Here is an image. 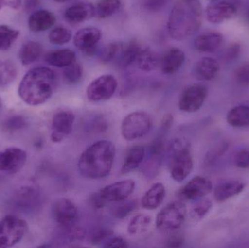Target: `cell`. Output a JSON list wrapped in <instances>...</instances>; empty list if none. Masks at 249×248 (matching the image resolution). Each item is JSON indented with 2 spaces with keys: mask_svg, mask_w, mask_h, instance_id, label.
Segmentation results:
<instances>
[{
  "mask_svg": "<svg viewBox=\"0 0 249 248\" xmlns=\"http://www.w3.org/2000/svg\"><path fill=\"white\" fill-rule=\"evenodd\" d=\"M75 116L70 110H60L53 116L51 138L53 143H61L72 132Z\"/></svg>",
  "mask_w": 249,
  "mask_h": 248,
  "instance_id": "15",
  "label": "cell"
},
{
  "mask_svg": "<svg viewBox=\"0 0 249 248\" xmlns=\"http://www.w3.org/2000/svg\"><path fill=\"white\" fill-rule=\"evenodd\" d=\"M166 195L165 186L162 183H155L145 192L142 199V205L144 209L152 211L159 208Z\"/></svg>",
  "mask_w": 249,
  "mask_h": 248,
  "instance_id": "24",
  "label": "cell"
},
{
  "mask_svg": "<svg viewBox=\"0 0 249 248\" xmlns=\"http://www.w3.org/2000/svg\"><path fill=\"white\" fill-rule=\"evenodd\" d=\"M207 94L208 90L204 84L198 83L190 84L181 93L178 100V108L187 113L197 112L203 106Z\"/></svg>",
  "mask_w": 249,
  "mask_h": 248,
  "instance_id": "10",
  "label": "cell"
},
{
  "mask_svg": "<svg viewBox=\"0 0 249 248\" xmlns=\"http://www.w3.org/2000/svg\"><path fill=\"white\" fill-rule=\"evenodd\" d=\"M152 224V218L146 214L135 215L127 226V232L130 235H140L146 232Z\"/></svg>",
  "mask_w": 249,
  "mask_h": 248,
  "instance_id": "33",
  "label": "cell"
},
{
  "mask_svg": "<svg viewBox=\"0 0 249 248\" xmlns=\"http://www.w3.org/2000/svg\"><path fill=\"white\" fill-rule=\"evenodd\" d=\"M136 182L125 179L115 182L102 188L99 192L90 195V201L95 208L101 209L109 202L125 200L134 192Z\"/></svg>",
  "mask_w": 249,
  "mask_h": 248,
  "instance_id": "5",
  "label": "cell"
},
{
  "mask_svg": "<svg viewBox=\"0 0 249 248\" xmlns=\"http://www.w3.org/2000/svg\"><path fill=\"white\" fill-rule=\"evenodd\" d=\"M248 17H249V10H248Z\"/></svg>",
  "mask_w": 249,
  "mask_h": 248,
  "instance_id": "55",
  "label": "cell"
},
{
  "mask_svg": "<svg viewBox=\"0 0 249 248\" xmlns=\"http://www.w3.org/2000/svg\"><path fill=\"white\" fill-rule=\"evenodd\" d=\"M213 204L208 198H200L195 200V203L191 207L190 211V217L194 221H199L203 219L206 215L210 212Z\"/></svg>",
  "mask_w": 249,
  "mask_h": 248,
  "instance_id": "35",
  "label": "cell"
},
{
  "mask_svg": "<svg viewBox=\"0 0 249 248\" xmlns=\"http://www.w3.org/2000/svg\"><path fill=\"white\" fill-rule=\"evenodd\" d=\"M57 76L48 67H36L28 71L19 84V97L26 104L39 106L48 101L53 94Z\"/></svg>",
  "mask_w": 249,
  "mask_h": 248,
  "instance_id": "1",
  "label": "cell"
},
{
  "mask_svg": "<svg viewBox=\"0 0 249 248\" xmlns=\"http://www.w3.org/2000/svg\"><path fill=\"white\" fill-rule=\"evenodd\" d=\"M52 215L59 229H68L75 226L78 210L74 202L67 198H61L53 204Z\"/></svg>",
  "mask_w": 249,
  "mask_h": 248,
  "instance_id": "11",
  "label": "cell"
},
{
  "mask_svg": "<svg viewBox=\"0 0 249 248\" xmlns=\"http://www.w3.org/2000/svg\"><path fill=\"white\" fill-rule=\"evenodd\" d=\"M16 65L10 60L0 61V88L11 84L17 76Z\"/></svg>",
  "mask_w": 249,
  "mask_h": 248,
  "instance_id": "34",
  "label": "cell"
},
{
  "mask_svg": "<svg viewBox=\"0 0 249 248\" xmlns=\"http://www.w3.org/2000/svg\"><path fill=\"white\" fill-rule=\"evenodd\" d=\"M163 134L159 133L158 137L151 145L147 157L142 167L143 176L148 179H152L159 174L162 163V156L165 149Z\"/></svg>",
  "mask_w": 249,
  "mask_h": 248,
  "instance_id": "12",
  "label": "cell"
},
{
  "mask_svg": "<svg viewBox=\"0 0 249 248\" xmlns=\"http://www.w3.org/2000/svg\"><path fill=\"white\" fill-rule=\"evenodd\" d=\"M246 187V183L242 181L232 179L225 181L216 185L214 189L215 200L218 202H224L231 198L241 194Z\"/></svg>",
  "mask_w": 249,
  "mask_h": 248,
  "instance_id": "21",
  "label": "cell"
},
{
  "mask_svg": "<svg viewBox=\"0 0 249 248\" xmlns=\"http://www.w3.org/2000/svg\"><path fill=\"white\" fill-rule=\"evenodd\" d=\"M168 154L171 177L181 183L190 176L193 168L190 144L184 138H175L168 145Z\"/></svg>",
  "mask_w": 249,
  "mask_h": 248,
  "instance_id": "4",
  "label": "cell"
},
{
  "mask_svg": "<svg viewBox=\"0 0 249 248\" xmlns=\"http://www.w3.org/2000/svg\"><path fill=\"white\" fill-rule=\"evenodd\" d=\"M114 235L113 231L109 229L100 228L96 229L94 231L92 232L90 235V242L93 244H104L107 240Z\"/></svg>",
  "mask_w": 249,
  "mask_h": 248,
  "instance_id": "44",
  "label": "cell"
},
{
  "mask_svg": "<svg viewBox=\"0 0 249 248\" xmlns=\"http://www.w3.org/2000/svg\"><path fill=\"white\" fill-rule=\"evenodd\" d=\"M213 183L204 176H197L192 179L178 192L180 200L195 201L205 198L212 192Z\"/></svg>",
  "mask_w": 249,
  "mask_h": 248,
  "instance_id": "13",
  "label": "cell"
},
{
  "mask_svg": "<svg viewBox=\"0 0 249 248\" xmlns=\"http://www.w3.org/2000/svg\"><path fill=\"white\" fill-rule=\"evenodd\" d=\"M202 20L203 9L198 0H178L168 17V33L175 40H184L197 32Z\"/></svg>",
  "mask_w": 249,
  "mask_h": 248,
  "instance_id": "3",
  "label": "cell"
},
{
  "mask_svg": "<svg viewBox=\"0 0 249 248\" xmlns=\"http://www.w3.org/2000/svg\"><path fill=\"white\" fill-rule=\"evenodd\" d=\"M211 1H222V0H211Z\"/></svg>",
  "mask_w": 249,
  "mask_h": 248,
  "instance_id": "54",
  "label": "cell"
},
{
  "mask_svg": "<svg viewBox=\"0 0 249 248\" xmlns=\"http://www.w3.org/2000/svg\"><path fill=\"white\" fill-rule=\"evenodd\" d=\"M27 125V120L24 116L20 115H15V116H10L8 119L4 121V129L9 132H13V131H18V130L23 129V128Z\"/></svg>",
  "mask_w": 249,
  "mask_h": 248,
  "instance_id": "41",
  "label": "cell"
},
{
  "mask_svg": "<svg viewBox=\"0 0 249 248\" xmlns=\"http://www.w3.org/2000/svg\"><path fill=\"white\" fill-rule=\"evenodd\" d=\"M187 208L182 200L174 201L164 207L156 216L155 225L161 231L179 230L185 221Z\"/></svg>",
  "mask_w": 249,
  "mask_h": 248,
  "instance_id": "6",
  "label": "cell"
},
{
  "mask_svg": "<svg viewBox=\"0 0 249 248\" xmlns=\"http://www.w3.org/2000/svg\"><path fill=\"white\" fill-rule=\"evenodd\" d=\"M42 52V47L40 43L35 41H29L20 48L19 58L23 65H30L37 61Z\"/></svg>",
  "mask_w": 249,
  "mask_h": 248,
  "instance_id": "30",
  "label": "cell"
},
{
  "mask_svg": "<svg viewBox=\"0 0 249 248\" xmlns=\"http://www.w3.org/2000/svg\"><path fill=\"white\" fill-rule=\"evenodd\" d=\"M40 0H24L23 2V7H24L25 12L26 13H31L34 11L39 5Z\"/></svg>",
  "mask_w": 249,
  "mask_h": 248,
  "instance_id": "51",
  "label": "cell"
},
{
  "mask_svg": "<svg viewBox=\"0 0 249 248\" xmlns=\"http://www.w3.org/2000/svg\"><path fill=\"white\" fill-rule=\"evenodd\" d=\"M159 62L158 53L150 48H142L135 63L142 71H151L159 66Z\"/></svg>",
  "mask_w": 249,
  "mask_h": 248,
  "instance_id": "31",
  "label": "cell"
},
{
  "mask_svg": "<svg viewBox=\"0 0 249 248\" xmlns=\"http://www.w3.org/2000/svg\"><path fill=\"white\" fill-rule=\"evenodd\" d=\"M54 1H56V2L63 3L70 1V0H54Z\"/></svg>",
  "mask_w": 249,
  "mask_h": 248,
  "instance_id": "52",
  "label": "cell"
},
{
  "mask_svg": "<svg viewBox=\"0 0 249 248\" xmlns=\"http://www.w3.org/2000/svg\"><path fill=\"white\" fill-rule=\"evenodd\" d=\"M118 88V81L113 75L104 74L95 79L88 86L86 94L91 102H101L109 100Z\"/></svg>",
  "mask_w": 249,
  "mask_h": 248,
  "instance_id": "9",
  "label": "cell"
},
{
  "mask_svg": "<svg viewBox=\"0 0 249 248\" xmlns=\"http://www.w3.org/2000/svg\"><path fill=\"white\" fill-rule=\"evenodd\" d=\"M115 154L116 148L112 141H96L80 155L77 163L79 172L86 179H103L112 171Z\"/></svg>",
  "mask_w": 249,
  "mask_h": 248,
  "instance_id": "2",
  "label": "cell"
},
{
  "mask_svg": "<svg viewBox=\"0 0 249 248\" xmlns=\"http://www.w3.org/2000/svg\"><path fill=\"white\" fill-rule=\"evenodd\" d=\"M142 47L136 39L129 41L128 43L124 44L121 54L117 60V64L122 68H126L136 62Z\"/></svg>",
  "mask_w": 249,
  "mask_h": 248,
  "instance_id": "28",
  "label": "cell"
},
{
  "mask_svg": "<svg viewBox=\"0 0 249 248\" xmlns=\"http://www.w3.org/2000/svg\"><path fill=\"white\" fill-rule=\"evenodd\" d=\"M117 203L118 204L112 207L111 209L112 216L117 219H124L137 208V201L135 199H131V200L125 199Z\"/></svg>",
  "mask_w": 249,
  "mask_h": 248,
  "instance_id": "38",
  "label": "cell"
},
{
  "mask_svg": "<svg viewBox=\"0 0 249 248\" xmlns=\"http://www.w3.org/2000/svg\"><path fill=\"white\" fill-rule=\"evenodd\" d=\"M16 196L17 199L15 202L17 203V206L21 209H35L39 206L41 202L40 192L35 186L21 188Z\"/></svg>",
  "mask_w": 249,
  "mask_h": 248,
  "instance_id": "25",
  "label": "cell"
},
{
  "mask_svg": "<svg viewBox=\"0 0 249 248\" xmlns=\"http://www.w3.org/2000/svg\"><path fill=\"white\" fill-rule=\"evenodd\" d=\"M237 13V6L234 3L225 0L213 1L206 9V18L208 21L213 24H219L231 20L236 16Z\"/></svg>",
  "mask_w": 249,
  "mask_h": 248,
  "instance_id": "17",
  "label": "cell"
},
{
  "mask_svg": "<svg viewBox=\"0 0 249 248\" xmlns=\"http://www.w3.org/2000/svg\"><path fill=\"white\" fill-rule=\"evenodd\" d=\"M24 220L15 215H7L0 220V248L12 247L23 239L27 231Z\"/></svg>",
  "mask_w": 249,
  "mask_h": 248,
  "instance_id": "8",
  "label": "cell"
},
{
  "mask_svg": "<svg viewBox=\"0 0 249 248\" xmlns=\"http://www.w3.org/2000/svg\"><path fill=\"white\" fill-rule=\"evenodd\" d=\"M168 0H142V6L149 13H158L168 4Z\"/></svg>",
  "mask_w": 249,
  "mask_h": 248,
  "instance_id": "46",
  "label": "cell"
},
{
  "mask_svg": "<svg viewBox=\"0 0 249 248\" xmlns=\"http://www.w3.org/2000/svg\"><path fill=\"white\" fill-rule=\"evenodd\" d=\"M234 79L241 87L249 86V62L244 63L234 72Z\"/></svg>",
  "mask_w": 249,
  "mask_h": 248,
  "instance_id": "42",
  "label": "cell"
},
{
  "mask_svg": "<svg viewBox=\"0 0 249 248\" xmlns=\"http://www.w3.org/2000/svg\"><path fill=\"white\" fill-rule=\"evenodd\" d=\"M233 162L235 165L238 168H249V150L244 149L238 151L234 156Z\"/></svg>",
  "mask_w": 249,
  "mask_h": 248,
  "instance_id": "47",
  "label": "cell"
},
{
  "mask_svg": "<svg viewBox=\"0 0 249 248\" xmlns=\"http://www.w3.org/2000/svg\"><path fill=\"white\" fill-rule=\"evenodd\" d=\"M146 157V149L143 146L138 145L132 147L126 154L124 164L121 168L122 174L131 173L139 167Z\"/></svg>",
  "mask_w": 249,
  "mask_h": 248,
  "instance_id": "26",
  "label": "cell"
},
{
  "mask_svg": "<svg viewBox=\"0 0 249 248\" xmlns=\"http://www.w3.org/2000/svg\"><path fill=\"white\" fill-rule=\"evenodd\" d=\"M27 154L18 147H10L0 152V171L13 173L20 171L26 164Z\"/></svg>",
  "mask_w": 249,
  "mask_h": 248,
  "instance_id": "16",
  "label": "cell"
},
{
  "mask_svg": "<svg viewBox=\"0 0 249 248\" xmlns=\"http://www.w3.org/2000/svg\"><path fill=\"white\" fill-rule=\"evenodd\" d=\"M21 5V0H0V10L4 6H7L13 10H18Z\"/></svg>",
  "mask_w": 249,
  "mask_h": 248,
  "instance_id": "50",
  "label": "cell"
},
{
  "mask_svg": "<svg viewBox=\"0 0 249 248\" xmlns=\"http://www.w3.org/2000/svg\"><path fill=\"white\" fill-rule=\"evenodd\" d=\"M102 247L104 248H127V242L121 237L112 235L105 242Z\"/></svg>",
  "mask_w": 249,
  "mask_h": 248,
  "instance_id": "48",
  "label": "cell"
},
{
  "mask_svg": "<svg viewBox=\"0 0 249 248\" xmlns=\"http://www.w3.org/2000/svg\"><path fill=\"white\" fill-rule=\"evenodd\" d=\"M227 122L233 128L249 126V106L239 105L232 108L227 115Z\"/></svg>",
  "mask_w": 249,
  "mask_h": 248,
  "instance_id": "29",
  "label": "cell"
},
{
  "mask_svg": "<svg viewBox=\"0 0 249 248\" xmlns=\"http://www.w3.org/2000/svg\"><path fill=\"white\" fill-rule=\"evenodd\" d=\"M63 75H64V80L68 84H77L81 80L82 77H83V66H82L81 64H78L75 61L71 65L65 67Z\"/></svg>",
  "mask_w": 249,
  "mask_h": 248,
  "instance_id": "40",
  "label": "cell"
},
{
  "mask_svg": "<svg viewBox=\"0 0 249 248\" xmlns=\"http://www.w3.org/2000/svg\"><path fill=\"white\" fill-rule=\"evenodd\" d=\"M228 144L226 143H222L219 145L212 149L210 151H208L205 157V164L206 165H211L213 164L225 151L228 150Z\"/></svg>",
  "mask_w": 249,
  "mask_h": 248,
  "instance_id": "43",
  "label": "cell"
},
{
  "mask_svg": "<svg viewBox=\"0 0 249 248\" xmlns=\"http://www.w3.org/2000/svg\"><path fill=\"white\" fill-rule=\"evenodd\" d=\"M1 99H0V109H1Z\"/></svg>",
  "mask_w": 249,
  "mask_h": 248,
  "instance_id": "53",
  "label": "cell"
},
{
  "mask_svg": "<svg viewBox=\"0 0 249 248\" xmlns=\"http://www.w3.org/2000/svg\"><path fill=\"white\" fill-rule=\"evenodd\" d=\"M100 29L96 27H86L80 29L74 36V45L85 55L93 56L98 51V44L102 39Z\"/></svg>",
  "mask_w": 249,
  "mask_h": 248,
  "instance_id": "14",
  "label": "cell"
},
{
  "mask_svg": "<svg viewBox=\"0 0 249 248\" xmlns=\"http://www.w3.org/2000/svg\"><path fill=\"white\" fill-rule=\"evenodd\" d=\"M224 42L223 35L219 32H205L195 39V48L199 52L212 53L222 46Z\"/></svg>",
  "mask_w": 249,
  "mask_h": 248,
  "instance_id": "22",
  "label": "cell"
},
{
  "mask_svg": "<svg viewBox=\"0 0 249 248\" xmlns=\"http://www.w3.org/2000/svg\"><path fill=\"white\" fill-rule=\"evenodd\" d=\"M184 239L183 235L180 234H174L171 236L166 241L165 246L168 248H180L183 246Z\"/></svg>",
  "mask_w": 249,
  "mask_h": 248,
  "instance_id": "49",
  "label": "cell"
},
{
  "mask_svg": "<svg viewBox=\"0 0 249 248\" xmlns=\"http://www.w3.org/2000/svg\"><path fill=\"white\" fill-rule=\"evenodd\" d=\"M185 55L177 48L167 50L160 58L159 66L164 74H173L177 72L184 64Z\"/></svg>",
  "mask_w": 249,
  "mask_h": 248,
  "instance_id": "19",
  "label": "cell"
},
{
  "mask_svg": "<svg viewBox=\"0 0 249 248\" xmlns=\"http://www.w3.org/2000/svg\"><path fill=\"white\" fill-rule=\"evenodd\" d=\"M124 45V43L121 42H110L108 44L99 52V61L103 64L112 62L115 60L117 61Z\"/></svg>",
  "mask_w": 249,
  "mask_h": 248,
  "instance_id": "36",
  "label": "cell"
},
{
  "mask_svg": "<svg viewBox=\"0 0 249 248\" xmlns=\"http://www.w3.org/2000/svg\"><path fill=\"white\" fill-rule=\"evenodd\" d=\"M56 21L55 15L46 10L34 12L29 18V28L33 32H42L51 29Z\"/></svg>",
  "mask_w": 249,
  "mask_h": 248,
  "instance_id": "23",
  "label": "cell"
},
{
  "mask_svg": "<svg viewBox=\"0 0 249 248\" xmlns=\"http://www.w3.org/2000/svg\"><path fill=\"white\" fill-rule=\"evenodd\" d=\"M72 37L71 31L64 26H58L50 32L49 41L51 43L56 45H62L68 43Z\"/></svg>",
  "mask_w": 249,
  "mask_h": 248,
  "instance_id": "39",
  "label": "cell"
},
{
  "mask_svg": "<svg viewBox=\"0 0 249 248\" xmlns=\"http://www.w3.org/2000/svg\"><path fill=\"white\" fill-rule=\"evenodd\" d=\"M95 16V5L87 1L76 3L66 10L64 17L69 23H79Z\"/></svg>",
  "mask_w": 249,
  "mask_h": 248,
  "instance_id": "20",
  "label": "cell"
},
{
  "mask_svg": "<svg viewBox=\"0 0 249 248\" xmlns=\"http://www.w3.org/2000/svg\"><path fill=\"white\" fill-rule=\"evenodd\" d=\"M220 70L217 60L212 57H203L195 63L192 69L193 77L199 81H212Z\"/></svg>",
  "mask_w": 249,
  "mask_h": 248,
  "instance_id": "18",
  "label": "cell"
},
{
  "mask_svg": "<svg viewBox=\"0 0 249 248\" xmlns=\"http://www.w3.org/2000/svg\"><path fill=\"white\" fill-rule=\"evenodd\" d=\"M50 65L58 68H65L76 61V54L70 49H58L51 51L45 56Z\"/></svg>",
  "mask_w": 249,
  "mask_h": 248,
  "instance_id": "27",
  "label": "cell"
},
{
  "mask_svg": "<svg viewBox=\"0 0 249 248\" xmlns=\"http://www.w3.org/2000/svg\"><path fill=\"white\" fill-rule=\"evenodd\" d=\"M152 126V119L147 113L142 111L131 112L123 120L121 134L126 141H136L147 135Z\"/></svg>",
  "mask_w": 249,
  "mask_h": 248,
  "instance_id": "7",
  "label": "cell"
},
{
  "mask_svg": "<svg viewBox=\"0 0 249 248\" xmlns=\"http://www.w3.org/2000/svg\"><path fill=\"white\" fill-rule=\"evenodd\" d=\"M20 32L7 25H0V51L7 50L13 46Z\"/></svg>",
  "mask_w": 249,
  "mask_h": 248,
  "instance_id": "37",
  "label": "cell"
},
{
  "mask_svg": "<svg viewBox=\"0 0 249 248\" xmlns=\"http://www.w3.org/2000/svg\"><path fill=\"white\" fill-rule=\"evenodd\" d=\"M122 6L121 0H99L95 5V16L107 18L116 14Z\"/></svg>",
  "mask_w": 249,
  "mask_h": 248,
  "instance_id": "32",
  "label": "cell"
},
{
  "mask_svg": "<svg viewBox=\"0 0 249 248\" xmlns=\"http://www.w3.org/2000/svg\"><path fill=\"white\" fill-rule=\"evenodd\" d=\"M241 52V46L239 43L231 44L224 51L222 58L226 62H232L239 57Z\"/></svg>",
  "mask_w": 249,
  "mask_h": 248,
  "instance_id": "45",
  "label": "cell"
}]
</instances>
